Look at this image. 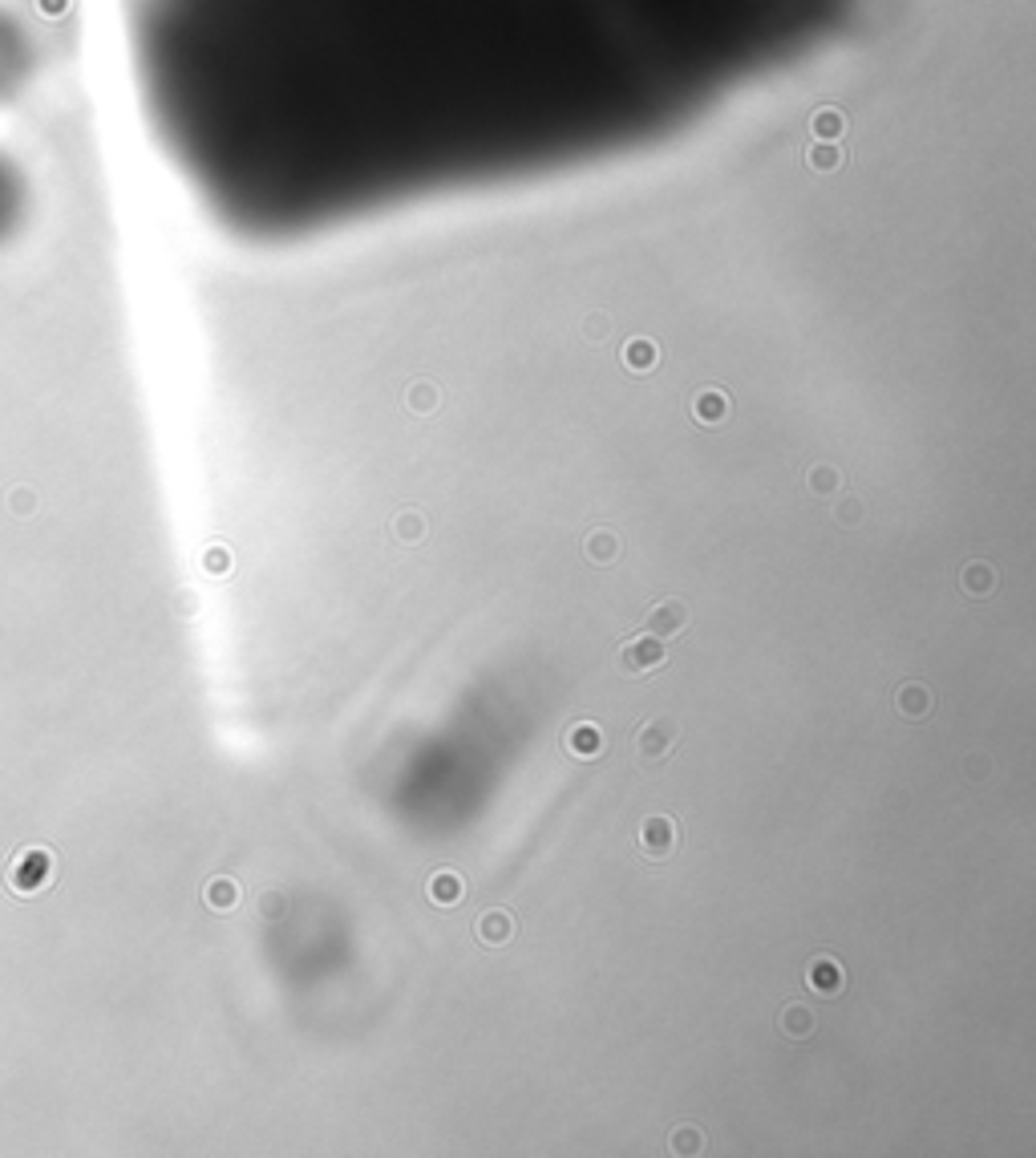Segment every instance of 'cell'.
Returning a JSON list of instances; mask_svg holds the SVG:
<instances>
[{
  "mask_svg": "<svg viewBox=\"0 0 1036 1158\" xmlns=\"http://www.w3.org/2000/svg\"><path fill=\"white\" fill-rule=\"evenodd\" d=\"M676 742H680V725H676L672 717H652V721H644V725L636 729V737H632L636 762H640L644 770H656V766H664V762L672 758Z\"/></svg>",
  "mask_w": 1036,
  "mask_h": 1158,
  "instance_id": "7a4b0ae2",
  "label": "cell"
},
{
  "mask_svg": "<svg viewBox=\"0 0 1036 1158\" xmlns=\"http://www.w3.org/2000/svg\"><path fill=\"white\" fill-rule=\"evenodd\" d=\"M688 624H692V608H688L684 600H676V596L656 600V604L648 608V616H644V632H648V637H656V641L680 637Z\"/></svg>",
  "mask_w": 1036,
  "mask_h": 1158,
  "instance_id": "5b68a950",
  "label": "cell"
},
{
  "mask_svg": "<svg viewBox=\"0 0 1036 1158\" xmlns=\"http://www.w3.org/2000/svg\"><path fill=\"white\" fill-rule=\"evenodd\" d=\"M668 1150H672V1154H700V1150H704V1134H700L696 1126H680V1130H672Z\"/></svg>",
  "mask_w": 1036,
  "mask_h": 1158,
  "instance_id": "e0dca14e",
  "label": "cell"
},
{
  "mask_svg": "<svg viewBox=\"0 0 1036 1158\" xmlns=\"http://www.w3.org/2000/svg\"><path fill=\"white\" fill-rule=\"evenodd\" d=\"M393 539H397V543H422V539H426V518L413 514V510H401V514L393 518Z\"/></svg>",
  "mask_w": 1036,
  "mask_h": 1158,
  "instance_id": "2e32d148",
  "label": "cell"
},
{
  "mask_svg": "<svg viewBox=\"0 0 1036 1158\" xmlns=\"http://www.w3.org/2000/svg\"><path fill=\"white\" fill-rule=\"evenodd\" d=\"M724 409H729V405H724L720 393H700V401H696V417H700V421H720Z\"/></svg>",
  "mask_w": 1036,
  "mask_h": 1158,
  "instance_id": "ffe728a7",
  "label": "cell"
},
{
  "mask_svg": "<svg viewBox=\"0 0 1036 1158\" xmlns=\"http://www.w3.org/2000/svg\"><path fill=\"white\" fill-rule=\"evenodd\" d=\"M9 883H13V891H21V895H33V891L49 887V883H53V855L41 851V847L21 851V855L13 859V867H9Z\"/></svg>",
  "mask_w": 1036,
  "mask_h": 1158,
  "instance_id": "277c9868",
  "label": "cell"
},
{
  "mask_svg": "<svg viewBox=\"0 0 1036 1158\" xmlns=\"http://www.w3.org/2000/svg\"><path fill=\"white\" fill-rule=\"evenodd\" d=\"M680 847V822L672 818V814H652V818H644L640 822V851L648 855V859H668L672 851Z\"/></svg>",
  "mask_w": 1036,
  "mask_h": 1158,
  "instance_id": "8992f818",
  "label": "cell"
},
{
  "mask_svg": "<svg viewBox=\"0 0 1036 1158\" xmlns=\"http://www.w3.org/2000/svg\"><path fill=\"white\" fill-rule=\"evenodd\" d=\"M664 661H668L664 641L648 637V632H640V637L624 641V645H619V653H615V669L624 673V677H648V673H656Z\"/></svg>",
  "mask_w": 1036,
  "mask_h": 1158,
  "instance_id": "3957f363",
  "label": "cell"
},
{
  "mask_svg": "<svg viewBox=\"0 0 1036 1158\" xmlns=\"http://www.w3.org/2000/svg\"><path fill=\"white\" fill-rule=\"evenodd\" d=\"M810 486H814V490H818V494H831V490H835V486H839V474H835V470H826V466H822V470H814V478H810Z\"/></svg>",
  "mask_w": 1036,
  "mask_h": 1158,
  "instance_id": "7402d4cb",
  "label": "cell"
},
{
  "mask_svg": "<svg viewBox=\"0 0 1036 1158\" xmlns=\"http://www.w3.org/2000/svg\"><path fill=\"white\" fill-rule=\"evenodd\" d=\"M814 1029H818V1013H814L810 1005H802V1001H790V1005L778 1013V1033H782L790 1045L810 1041Z\"/></svg>",
  "mask_w": 1036,
  "mask_h": 1158,
  "instance_id": "9c48e42d",
  "label": "cell"
},
{
  "mask_svg": "<svg viewBox=\"0 0 1036 1158\" xmlns=\"http://www.w3.org/2000/svg\"><path fill=\"white\" fill-rule=\"evenodd\" d=\"M284 911H288L284 891H264V895H260V915H264V919H284Z\"/></svg>",
  "mask_w": 1036,
  "mask_h": 1158,
  "instance_id": "44dd1931",
  "label": "cell"
},
{
  "mask_svg": "<svg viewBox=\"0 0 1036 1158\" xmlns=\"http://www.w3.org/2000/svg\"><path fill=\"white\" fill-rule=\"evenodd\" d=\"M583 555L595 567H615L619 555H624V543H619V535L611 531V526H595V531L583 535Z\"/></svg>",
  "mask_w": 1036,
  "mask_h": 1158,
  "instance_id": "8fae6325",
  "label": "cell"
},
{
  "mask_svg": "<svg viewBox=\"0 0 1036 1158\" xmlns=\"http://www.w3.org/2000/svg\"><path fill=\"white\" fill-rule=\"evenodd\" d=\"M859 518H863V506H859V502H843V506H839V522H843V526H855Z\"/></svg>",
  "mask_w": 1036,
  "mask_h": 1158,
  "instance_id": "603a6c76",
  "label": "cell"
},
{
  "mask_svg": "<svg viewBox=\"0 0 1036 1158\" xmlns=\"http://www.w3.org/2000/svg\"><path fill=\"white\" fill-rule=\"evenodd\" d=\"M474 935H478L486 947H506V943L518 935V923H514V915H510V911L494 907V911H482V915H478V923H474Z\"/></svg>",
  "mask_w": 1036,
  "mask_h": 1158,
  "instance_id": "30bf717a",
  "label": "cell"
},
{
  "mask_svg": "<svg viewBox=\"0 0 1036 1158\" xmlns=\"http://www.w3.org/2000/svg\"><path fill=\"white\" fill-rule=\"evenodd\" d=\"M430 397H434L430 389H413V405H430Z\"/></svg>",
  "mask_w": 1036,
  "mask_h": 1158,
  "instance_id": "d4e9b609",
  "label": "cell"
},
{
  "mask_svg": "<svg viewBox=\"0 0 1036 1158\" xmlns=\"http://www.w3.org/2000/svg\"><path fill=\"white\" fill-rule=\"evenodd\" d=\"M996 567L992 563H984V559H972L964 571H960V588L972 596V600H988L992 592H996Z\"/></svg>",
  "mask_w": 1036,
  "mask_h": 1158,
  "instance_id": "5bb4252c",
  "label": "cell"
},
{
  "mask_svg": "<svg viewBox=\"0 0 1036 1158\" xmlns=\"http://www.w3.org/2000/svg\"><path fill=\"white\" fill-rule=\"evenodd\" d=\"M239 883L235 879H227V875H219V879H211L206 883V891H202V899H206V907L211 911H231L235 903H239Z\"/></svg>",
  "mask_w": 1036,
  "mask_h": 1158,
  "instance_id": "9a60e30c",
  "label": "cell"
},
{
  "mask_svg": "<svg viewBox=\"0 0 1036 1158\" xmlns=\"http://www.w3.org/2000/svg\"><path fill=\"white\" fill-rule=\"evenodd\" d=\"M563 746H567V754H571V758H579V762H595V758L603 754V729H599L595 721L579 717V721H571V725H567V733H563Z\"/></svg>",
  "mask_w": 1036,
  "mask_h": 1158,
  "instance_id": "52a82bcc",
  "label": "cell"
},
{
  "mask_svg": "<svg viewBox=\"0 0 1036 1158\" xmlns=\"http://www.w3.org/2000/svg\"><path fill=\"white\" fill-rule=\"evenodd\" d=\"M223 567H231V555L215 551V555H211V571H223Z\"/></svg>",
  "mask_w": 1036,
  "mask_h": 1158,
  "instance_id": "cb8c5ba5",
  "label": "cell"
},
{
  "mask_svg": "<svg viewBox=\"0 0 1036 1158\" xmlns=\"http://www.w3.org/2000/svg\"><path fill=\"white\" fill-rule=\"evenodd\" d=\"M839 0H130L150 122L223 207L547 170L652 138Z\"/></svg>",
  "mask_w": 1036,
  "mask_h": 1158,
  "instance_id": "6da1fadb",
  "label": "cell"
},
{
  "mask_svg": "<svg viewBox=\"0 0 1036 1158\" xmlns=\"http://www.w3.org/2000/svg\"><path fill=\"white\" fill-rule=\"evenodd\" d=\"M624 357H628L632 369H652V365H656V345H652V341H632Z\"/></svg>",
  "mask_w": 1036,
  "mask_h": 1158,
  "instance_id": "d6986e66",
  "label": "cell"
},
{
  "mask_svg": "<svg viewBox=\"0 0 1036 1158\" xmlns=\"http://www.w3.org/2000/svg\"><path fill=\"white\" fill-rule=\"evenodd\" d=\"M806 985H810L814 993H822V997H839V993L847 989V973H843V964H839L831 952H818V956L806 964Z\"/></svg>",
  "mask_w": 1036,
  "mask_h": 1158,
  "instance_id": "ba28073f",
  "label": "cell"
},
{
  "mask_svg": "<svg viewBox=\"0 0 1036 1158\" xmlns=\"http://www.w3.org/2000/svg\"><path fill=\"white\" fill-rule=\"evenodd\" d=\"M13 170H17V166L9 162L5 150H0V216H5L9 203H13V195H17V190H13V186H17V174H13Z\"/></svg>",
  "mask_w": 1036,
  "mask_h": 1158,
  "instance_id": "ac0fdd59",
  "label": "cell"
},
{
  "mask_svg": "<svg viewBox=\"0 0 1036 1158\" xmlns=\"http://www.w3.org/2000/svg\"><path fill=\"white\" fill-rule=\"evenodd\" d=\"M426 895H430V903H438V907H458V903L466 899V883H462L458 871H434L430 883H426Z\"/></svg>",
  "mask_w": 1036,
  "mask_h": 1158,
  "instance_id": "4fadbf2b",
  "label": "cell"
},
{
  "mask_svg": "<svg viewBox=\"0 0 1036 1158\" xmlns=\"http://www.w3.org/2000/svg\"><path fill=\"white\" fill-rule=\"evenodd\" d=\"M931 705H936V697H931V689L923 681H903L895 689V709L907 717V721H923L931 713Z\"/></svg>",
  "mask_w": 1036,
  "mask_h": 1158,
  "instance_id": "7c38bea8",
  "label": "cell"
}]
</instances>
